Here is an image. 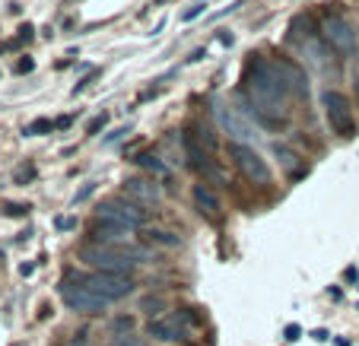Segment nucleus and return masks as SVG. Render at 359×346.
I'll use <instances>...</instances> for the list:
<instances>
[{"label":"nucleus","mask_w":359,"mask_h":346,"mask_svg":"<svg viewBox=\"0 0 359 346\" xmlns=\"http://www.w3.org/2000/svg\"><path fill=\"white\" fill-rule=\"evenodd\" d=\"M245 89H248L251 102H258V105H264V109L283 115L290 86H286L283 74L277 70V64L264 61L261 55H251L248 64H245Z\"/></svg>","instance_id":"1"},{"label":"nucleus","mask_w":359,"mask_h":346,"mask_svg":"<svg viewBox=\"0 0 359 346\" xmlns=\"http://www.w3.org/2000/svg\"><path fill=\"white\" fill-rule=\"evenodd\" d=\"M149 254L128 244V248H102V244H83L80 248V261L89 270L99 273H118V277H128L137 264H143Z\"/></svg>","instance_id":"2"},{"label":"nucleus","mask_w":359,"mask_h":346,"mask_svg":"<svg viewBox=\"0 0 359 346\" xmlns=\"http://www.w3.org/2000/svg\"><path fill=\"white\" fill-rule=\"evenodd\" d=\"M95 219L134 232L140 226H147V210H140V204L128 200V197H105L99 204V210H95Z\"/></svg>","instance_id":"3"},{"label":"nucleus","mask_w":359,"mask_h":346,"mask_svg":"<svg viewBox=\"0 0 359 346\" xmlns=\"http://www.w3.org/2000/svg\"><path fill=\"white\" fill-rule=\"evenodd\" d=\"M74 277L80 279L83 286H86L89 292H95L99 299H105L111 305V302L124 299V296H130L134 292V279L130 277H118V273H99V270H89V273H80L74 270Z\"/></svg>","instance_id":"4"},{"label":"nucleus","mask_w":359,"mask_h":346,"mask_svg":"<svg viewBox=\"0 0 359 346\" xmlns=\"http://www.w3.org/2000/svg\"><path fill=\"white\" fill-rule=\"evenodd\" d=\"M57 292H61L64 305H67L70 312H76V314H102V312H105V308H109V302H105V299H99L95 292H89L86 286H83L80 279L74 277V270H70L67 277L61 279V286H57Z\"/></svg>","instance_id":"5"},{"label":"nucleus","mask_w":359,"mask_h":346,"mask_svg":"<svg viewBox=\"0 0 359 346\" xmlns=\"http://www.w3.org/2000/svg\"><path fill=\"white\" fill-rule=\"evenodd\" d=\"M325 118H327V127H331V134L344 137V140H350V137L356 134V115H353V102L346 99L344 92H337V89H327V92H325Z\"/></svg>","instance_id":"6"},{"label":"nucleus","mask_w":359,"mask_h":346,"mask_svg":"<svg viewBox=\"0 0 359 346\" xmlns=\"http://www.w3.org/2000/svg\"><path fill=\"white\" fill-rule=\"evenodd\" d=\"M229 156L248 181H255V184L271 181V165H267V159L255 146H248V143H229Z\"/></svg>","instance_id":"7"},{"label":"nucleus","mask_w":359,"mask_h":346,"mask_svg":"<svg viewBox=\"0 0 359 346\" xmlns=\"http://www.w3.org/2000/svg\"><path fill=\"white\" fill-rule=\"evenodd\" d=\"M147 337L159 340V343H182L191 337V318L188 312H172V314H159L147 324Z\"/></svg>","instance_id":"8"},{"label":"nucleus","mask_w":359,"mask_h":346,"mask_svg":"<svg viewBox=\"0 0 359 346\" xmlns=\"http://www.w3.org/2000/svg\"><path fill=\"white\" fill-rule=\"evenodd\" d=\"M321 35H325V41L337 55H353V51H356V32H353V26L340 13H325V20H321Z\"/></svg>","instance_id":"9"},{"label":"nucleus","mask_w":359,"mask_h":346,"mask_svg":"<svg viewBox=\"0 0 359 346\" xmlns=\"http://www.w3.org/2000/svg\"><path fill=\"white\" fill-rule=\"evenodd\" d=\"M89 238H93V244H102V248H128V244L134 242V232L95 219L93 229H89Z\"/></svg>","instance_id":"10"},{"label":"nucleus","mask_w":359,"mask_h":346,"mask_svg":"<svg viewBox=\"0 0 359 346\" xmlns=\"http://www.w3.org/2000/svg\"><path fill=\"white\" fill-rule=\"evenodd\" d=\"M124 194H128V200L143 204V207L163 204V188H159L153 178H128V181H124Z\"/></svg>","instance_id":"11"},{"label":"nucleus","mask_w":359,"mask_h":346,"mask_svg":"<svg viewBox=\"0 0 359 346\" xmlns=\"http://www.w3.org/2000/svg\"><path fill=\"white\" fill-rule=\"evenodd\" d=\"M217 118H219V127H223L229 137H236L232 143H248L251 137H255V130H251L232 109H226V105H219V109H217Z\"/></svg>","instance_id":"12"},{"label":"nucleus","mask_w":359,"mask_h":346,"mask_svg":"<svg viewBox=\"0 0 359 346\" xmlns=\"http://www.w3.org/2000/svg\"><path fill=\"white\" fill-rule=\"evenodd\" d=\"M277 70L283 74V80H286V86H290V92H299V95L309 92V80H305V74L296 67V64H290V61H277Z\"/></svg>","instance_id":"13"},{"label":"nucleus","mask_w":359,"mask_h":346,"mask_svg":"<svg viewBox=\"0 0 359 346\" xmlns=\"http://www.w3.org/2000/svg\"><path fill=\"white\" fill-rule=\"evenodd\" d=\"M194 207L203 213V216H219V200L207 184H197L194 188Z\"/></svg>","instance_id":"14"},{"label":"nucleus","mask_w":359,"mask_h":346,"mask_svg":"<svg viewBox=\"0 0 359 346\" xmlns=\"http://www.w3.org/2000/svg\"><path fill=\"white\" fill-rule=\"evenodd\" d=\"M134 162H137V165H143L147 172H153V175H159V178L169 175V169H165V165L159 162V156H153V153H140V156H137Z\"/></svg>","instance_id":"15"},{"label":"nucleus","mask_w":359,"mask_h":346,"mask_svg":"<svg viewBox=\"0 0 359 346\" xmlns=\"http://www.w3.org/2000/svg\"><path fill=\"white\" fill-rule=\"evenodd\" d=\"M51 127H55V124L48 121V118H39V121L26 124V130H22V134H26V137H39V134H48Z\"/></svg>","instance_id":"16"},{"label":"nucleus","mask_w":359,"mask_h":346,"mask_svg":"<svg viewBox=\"0 0 359 346\" xmlns=\"http://www.w3.org/2000/svg\"><path fill=\"white\" fill-rule=\"evenodd\" d=\"M147 235L153 238V242H159V244H169V248H175V244L182 242L178 235H172V232H163V229H153V232H147Z\"/></svg>","instance_id":"17"},{"label":"nucleus","mask_w":359,"mask_h":346,"mask_svg":"<svg viewBox=\"0 0 359 346\" xmlns=\"http://www.w3.org/2000/svg\"><path fill=\"white\" fill-rule=\"evenodd\" d=\"M203 10H207V4H194V7H191V10H184V13H182V20H184V22L197 20V16H201Z\"/></svg>","instance_id":"18"},{"label":"nucleus","mask_w":359,"mask_h":346,"mask_svg":"<svg viewBox=\"0 0 359 346\" xmlns=\"http://www.w3.org/2000/svg\"><path fill=\"white\" fill-rule=\"evenodd\" d=\"M26 210H29V207H22V204H7V207H4V213H7V216H22Z\"/></svg>","instance_id":"19"},{"label":"nucleus","mask_w":359,"mask_h":346,"mask_svg":"<svg viewBox=\"0 0 359 346\" xmlns=\"http://www.w3.org/2000/svg\"><path fill=\"white\" fill-rule=\"evenodd\" d=\"M105 121H109V118H105V115H99V118H93V121H89V134H95V130H102V127H105Z\"/></svg>","instance_id":"20"},{"label":"nucleus","mask_w":359,"mask_h":346,"mask_svg":"<svg viewBox=\"0 0 359 346\" xmlns=\"http://www.w3.org/2000/svg\"><path fill=\"white\" fill-rule=\"evenodd\" d=\"M277 153H280V159H283V165H286V169H292V162H296V156H292L290 150H283V146H277Z\"/></svg>","instance_id":"21"},{"label":"nucleus","mask_w":359,"mask_h":346,"mask_svg":"<svg viewBox=\"0 0 359 346\" xmlns=\"http://www.w3.org/2000/svg\"><path fill=\"white\" fill-rule=\"evenodd\" d=\"M299 333H302V331H299V324H290V327H286V340H290V343H296Z\"/></svg>","instance_id":"22"},{"label":"nucleus","mask_w":359,"mask_h":346,"mask_svg":"<svg viewBox=\"0 0 359 346\" xmlns=\"http://www.w3.org/2000/svg\"><path fill=\"white\" fill-rule=\"evenodd\" d=\"M93 191H95V184H86V188H83V191H80V194H76V197H74V204H80V200H86V197H89V194H93Z\"/></svg>","instance_id":"23"},{"label":"nucleus","mask_w":359,"mask_h":346,"mask_svg":"<svg viewBox=\"0 0 359 346\" xmlns=\"http://www.w3.org/2000/svg\"><path fill=\"white\" fill-rule=\"evenodd\" d=\"M32 67H35L32 61H20V67H16V70H20V74H29V70H32Z\"/></svg>","instance_id":"24"},{"label":"nucleus","mask_w":359,"mask_h":346,"mask_svg":"<svg viewBox=\"0 0 359 346\" xmlns=\"http://www.w3.org/2000/svg\"><path fill=\"white\" fill-rule=\"evenodd\" d=\"M356 89H359V76H356Z\"/></svg>","instance_id":"25"},{"label":"nucleus","mask_w":359,"mask_h":346,"mask_svg":"<svg viewBox=\"0 0 359 346\" xmlns=\"http://www.w3.org/2000/svg\"><path fill=\"white\" fill-rule=\"evenodd\" d=\"M356 76H359V74H356Z\"/></svg>","instance_id":"26"}]
</instances>
